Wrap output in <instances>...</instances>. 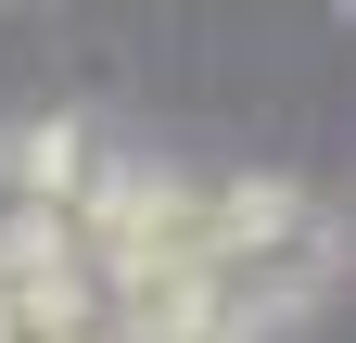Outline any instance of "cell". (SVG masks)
<instances>
[{"label": "cell", "instance_id": "1", "mask_svg": "<svg viewBox=\"0 0 356 343\" xmlns=\"http://www.w3.org/2000/svg\"><path fill=\"white\" fill-rule=\"evenodd\" d=\"M331 267H343V229H331V203H305L293 178L204 191V292H216V331L229 343H254L293 306H318Z\"/></svg>", "mask_w": 356, "mask_h": 343}, {"label": "cell", "instance_id": "2", "mask_svg": "<svg viewBox=\"0 0 356 343\" xmlns=\"http://www.w3.org/2000/svg\"><path fill=\"white\" fill-rule=\"evenodd\" d=\"M204 343H229V331H204Z\"/></svg>", "mask_w": 356, "mask_h": 343}]
</instances>
